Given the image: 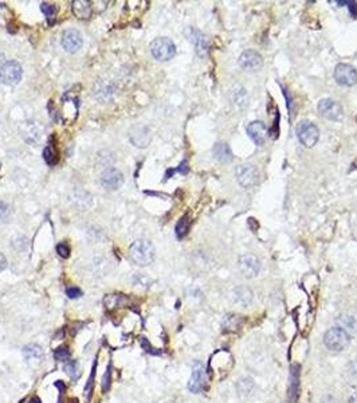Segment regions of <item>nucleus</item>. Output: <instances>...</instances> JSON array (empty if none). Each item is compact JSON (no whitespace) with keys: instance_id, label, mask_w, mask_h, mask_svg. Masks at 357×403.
I'll return each instance as SVG.
<instances>
[{"instance_id":"nucleus-19","label":"nucleus","mask_w":357,"mask_h":403,"mask_svg":"<svg viewBox=\"0 0 357 403\" xmlns=\"http://www.w3.org/2000/svg\"><path fill=\"white\" fill-rule=\"evenodd\" d=\"M88 0H77L73 2V12L80 19H88L91 15V6Z\"/></svg>"},{"instance_id":"nucleus-14","label":"nucleus","mask_w":357,"mask_h":403,"mask_svg":"<svg viewBox=\"0 0 357 403\" xmlns=\"http://www.w3.org/2000/svg\"><path fill=\"white\" fill-rule=\"evenodd\" d=\"M82 43H84V41H82V35H81L77 30H71L70 28V30H66V31L63 32L62 46L67 53L70 54L77 53L78 50L82 47Z\"/></svg>"},{"instance_id":"nucleus-35","label":"nucleus","mask_w":357,"mask_h":403,"mask_svg":"<svg viewBox=\"0 0 357 403\" xmlns=\"http://www.w3.org/2000/svg\"><path fill=\"white\" fill-rule=\"evenodd\" d=\"M141 346H143L144 348H145V351H148V352H151V354H156V352H154L153 350H152V347H151V344L148 343L147 341V339H141Z\"/></svg>"},{"instance_id":"nucleus-30","label":"nucleus","mask_w":357,"mask_h":403,"mask_svg":"<svg viewBox=\"0 0 357 403\" xmlns=\"http://www.w3.org/2000/svg\"><path fill=\"white\" fill-rule=\"evenodd\" d=\"M43 159H45L46 163L50 165H53L54 163H55V160H54V156H53V151H51V148L50 147L45 148V151H43Z\"/></svg>"},{"instance_id":"nucleus-39","label":"nucleus","mask_w":357,"mask_h":403,"mask_svg":"<svg viewBox=\"0 0 357 403\" xmlns=\"http://www.w3.org/2000/svg\"><path fill=\"white\" fill-rule=\"evenodd\" d=\"M353 167H354V168H357V161H356V163H354V164H353Z\"/></svg>"},{"instance_id":"nucleus-29","label":"nucleus","mask_w":357,"mask_h":403,"mask_svg":"<svg viewBox=\"0 0 357 403\" xmlns=\"http://www.w3.org/2000/svg\"><path fill=\"white\" fill-rule=\"evenodd\" d=\"M56 253H58L62 258H69V256H70V247H69L67 243H60V245L56 246Z\"/></svg>"},{"instance_id":"nucleus-36","label":"nucleus","mask_w":357,"mask_h":403,"mask_svg":"<svg viewBox=\"0 0 357 403\" xmlns=\"http://www.w3.org/2000/svg\"><path fill=\"white\" fill-rule=\"evenodd\" d=\"M176 171L182 172V174H184V175H186L187 172H188V164H187V161H183L182 164L179 165V168L176 169Z\"/></svg>"},{"instance_id":"nucleus-15","label":"nucleus","mask_w":357,"mask_h":403,"mask_svg":"<svg viewBox=\"0 0 357 403\" xmlns=\"http://www.w3.org/2000/svg\"><path fill=\"white\" fill-rule=\"evenodd\" d=\"M247 135L258 147H262L263 144L266 143L267 137V128L262 121H252L247 126Z\"/></svg>"},{"instance_id":"nucleus-25","label":"nucleus","mask_w":357,"mask_h":403,"mask_svg":"<svg viewBox=\"0 0 357 403\" xmlns=\"http://www.w3.org/2000/svg\"><path fill=\"white\" fill-rule=\"evenodd\" d=\"M95 368H97V361L93 366V370H91V374L88 379V383L85 386V394H86V398L90 399L91 393H93V386H94V375H95Z\"/></svg>"},{"instance_id":"nucleus-17","label":"nucleus","mask_w":357,"mask_h":403,"mask_svg":"<svg viewBox=\"0 0 357 403\" xmlns=\"http://www.w3.org/2000/svg\"><path fill=\"white\" fill-rule=\"evenodd\" d=\"M23 356L28 364L38 366L43 359V350L38 344H28L23 348Z\"/></svg>"},{"instance_id":"nucleus-4","label":"nucleus","mask_w":357,"mask_h":403,"mask_svg":"<svg viewBox=\"0 0 357 403\" xmlns=\"http://www.w3.org/2000/svg\"><path fill=\"white\" fill-rule=\"evenodd\" d=\"M236 180L245 189H250L256 186L259 182V171L255 165L252 164H242L239 165L236 171Z\"/></svg>"},{"instance_id":"nucleus-21","label":"nucleus","mask_w":357,"mask_h":403,"mask_svg":"<svg viewBox=\"0 0 357 403\" xmlns=\"http://www.w3.org/2000/svg\"><path fill=\"white\" fill-rule=\"evenodd\" d=\"M337 322H339L340 328H343L344 331H347L349 335L357 332V321L353 316L341 315L339 319H337Z\"/></svg>"},{"instance_id":"nucleus-34","label":"nucleus","mask_w":357,"mask_h":403,"mask_svg":"<svg viewBox=\"0 0 357 403\" xmlns=\"http://www.w3.org/2000/svg\"><path fill=\"white\" fill-rule=\"evenodd\" d=\"M7 267V258L4 257L3 253H0V272H3Z\"/></svg>"},{"instance_id":"nucleus-13","label":"nucleus","mask_w":357,"mask_h":403,"mask_svg":"<svg viewBox=\"0 0 357 403\" xmlns=\"http://www.w3.org/2000/svg\"><path fill=\"white\" fill-rule=\"evenodd\" d=\"M123 183L124 176L118 169L110 168L102 172L101 184L104 188L109 189V191H114V189H118L120 187L123 186Z\"/></svg>"},{"instance_id":"nucleus-3","label":"nucleus","mask_w":357,"mask_h":403,"mask_svg":"<svg viewBox=\"0 0 357 403\" xmlns=\"http://www.w3.org/2000/svg\"><path fill=\"white\" fill-rule=\"evenodd\" d=\"M151 53L157 61L165 62L176 55V46L169 38H156L151 43Z\"/></svg>"},{"instance_id":"nucleus-33","label":"nucleus","mask_w":357,"mask_h":403,"mask_svg":"<svg viewBox=\"0 0 357 403\" xmlns=\"http://www.w3.org/2000/svg\"><path fill=\"white\" fill-rule=\"evenodd\" d=\"M347 6H348V8H349V11H350V15H352L353 18H357V4H356V2H347Z\"/></svg>"},{"instance_id":"nucleus-10","label":"nucleus","mask_w":357,"mask_h":403,"mask_svg":"<svg viewBox=\"0 0 357 403\" xmlns=\"http://www.w3.org/2000/svg\"><path fill=\"white\" fill-rule=\"evenodd\" d=\"M239 65L243 70L255 73V71L261 70V67L263 66L262 55L254 50H246L239 56Z\"/></svg>"},{"instance_id":"nucleus-38","label":"nucleus","mask_w":357,"mask_h":403,"mask_svg":"<svg viewBox=\"0 0 357 403\" xmlns=\"http://www.w3.org/2000/svg\"><path fill=\"white\" fill-rule=\"evenodd\" d=\"M30 403H42V402H41V399H39L38 396H34V398H31Z\"/></svg>"},{"instance_id":"nucleus-2","label":"nucleus","mask_w":357,"mask_h":403,"mask_svg":"<svg viewBox=\"0 0 357 403\" xmlns=\"http://www.w3.org/2000/svg\"><path fill=\"white\" fill-rule=\"evenodd\" d=\"M324 343L328 347V350L340 352V351H344L349 346L350 335L347 331H344L343 328L334 327V328H330V330L326 331L325 336H324Z\"/></svg>"},{"instance_id":"nucleus-22","label":"nucleus","mask_w":357,"mask_h":403,"mask_svg":"<svg viewBox=\"0 0 357 403\" xmlns=\"http://www.w3.org/2000/svg\"><path fill=\"white\" fill-rule=\"evenodd\" d=\"M189 226H191V221H189V217L188 215H184V217L180 218V221L177 222V224H176V235H177L179 239L184 238L187 235V233H188L189 230Z\"/></svg>"},{"instance_id":"nucleus-40","label":"nucleus","mask_w":357,"mask_h":403,"mask_svg":"<svg viewBox=\"0 0 357 403\" xmlns=\"http://www.w3.org/2000/svg\"><path fill=\"white\" fill-rule=\"evenodd\" d=\"M0 169H2V163H0Z\"/></svg>"},{"instance_id":"nucleus-7","label":"nucleus","mask_w":357,"mask_h":403,"mask_svg":"<svg viewBox=\"0 0 357 403\" xmlns=\"http://www.w3.org/2000/svg\"><path fill=\"white\" fill-rule=\"evenodd\" d=\"M207 382H208V375H207L206 367L203 363L195 361L192 366V374L188 383V390L191 393L197 394L206 389Z\"/></svg>"},{"instance_id":"nucleus-28","label":"nucleus","mask_w":357,"mask_h":403,"mask_svg":"<svg viewBox=\"0 0 357 403\" xmlns=\"http://www.w3.org/2000/svg\"><path fill=\"white\" fill-rule=\"evenodd\" d=\"M41 10H42V12L47 16V18H53L54 15L56 14V7L54 6V4L42 3L41 4Z\"/></svg>"},{"instance_id":"nucleus-23","label":"nucleus","mask_w":357,"mask_h":403,"mask_svg":"<svg viewBox=\"0 0 357 403\" xmlns=\"http://www.w3.org/2000/svg\"><path fill=\"white\" fill-rule=\"evenodd\" d=\"M241 324H242L241 316H239V317L238 316H227L223 324L224 332H235V331L239 330Z\"/></svg>"},{"instance_id":"nucleus-31","label":"nucleus","mask_w":357,"mask_h":403,"mask_svg":"<svg viewBox=\"0 0 357 403\" xmlns=\"http://www.w3.org/2000/svg\"><path fill=\"white\" fill-rule=\"evenodd\" d=\"M10 215V206L4 202H0V221H3Z\"/></svg>"},{"instance_id":"nucleus-32","label":"nucleus","mask_w":357,"mask_h":403,"mask_svg":"<svg viewBox=\"0 0 357 403\" xmlns=\"http://www.w3.org/2000/svg\"><path fill=\"white\" fill-rule=\"evenodd\" d=\"M66 295L69 296L70 298H78L82 296V291H81L80 287H77V286L69 287V289L66 291Z\"/></svg>"},{"instance_id":"nucleus-9","label":"nucleus","mask_w":357,"mask_h":403,"mask_svg":"<svg viewBox=\"0 0 357 403\" xmlns=\"http://www.w3.org/2000/svg\"><path fill=\"white\" fill-rule=\"evenodd\" d=\"M319 112L322 117L330 120V121H340L343 119V106L340 102L332 99H324L319 104Z\"/></svg>"},{"instance_id":"nucleus-18","label":"nucleus","mask_w":357,"mask_h":403,"mask_svg":"<svg viewBox=\"0 0 357 403\" xmlns=\"http://www.w3.org/2000/svg\"><path fill=\"white\" fill-rule=\"evenodd\" d=\"M212 153H214V158L216 159L217 161H221L223 164H227V163H231L234 156H232V152L230 149L227 144L221 141V143L215 144L214 149H212Z\"/></svg>"},{"instance_id":"nucleus-6","label":"nucleus","mask_w":357,"mask_h":403,"mask_svg":"<svg viewBox=\"0 0 357 403\" xmlns=\"http://www.w3.org/2000/svg\"><path fill=\"white\" fill-rule=\"evenodd\" d=\"M23 75V70H22L21 63L16 61H8L0 67V81L4 85L8 86H15L19 84V81L22 80Z\"/></svg>"},{"instance_id":"nucleus-11","label":"nucleus","mask_w":357,"mask_h":403,"mask_svg":"<svg viewBox=\"0 0 357 403\" xmlns=\"http://www.w3.org/2000/svg\"><path fill=\"white\" fill-rule=\"evenodd\" d=\"M187 36H188L189 42L192 43L195 46V50H196L197 55L200 58H204L208 53V47H210V43H208V38L204 35L203 32L196 30V28L189 27L188 30L186 31Z\"/></svg>"},{"instance_id":"nucleus-24","label":"nucleus","mask_w":357,"mask_h":403,"mask_svg":"<svg viewBox=\"0 0 357 403\" xmlns=\"http://www.w3.org/2000/svg\"><path fill=\"white\" fill-rule=\"evenodd\" d=\"M63 370H65V372H66L67 375L71 376V378H78V363L77 361L74 360H67L63 363Z\"/></svg>"},{"instance_id":"nucleus-8","label":"nucleus","mask_w":357,"mask_h":403,"mask_svg":"<svg viewBox=\"0 0 357 403\" xmlns=\"http://www.w3.org/2000/svg\"><path fill=\"white\" fill-rule=\"evenodd\" d=\"M334 80L343 86H353L357 84V70L349 63H339L334 69Z\"/></svg>"},{"instance_id":"nucleus-27","label":"nucleus","mask_w":357,"mask_h":403,"mask_svg":"<svg viewBox=\"0 0 357 403\" xmlns=\"http://www.w3.org/2000/svg\"><path fill=\"white\" fill-rule=\"evenodd\" d=\"M110 383H112V364H109L105 375L102 378V390H104V393H106L110 389Z\"/></svg>"},{"instance_id":"nucleus-20","label":"nucleus","mask_w":357,"mask_h":403,"mask_svg":"<svg viewBox=\"0 0 357 403\" xmlns=\"http://www.w3.org/2000/svg\"><path fill=\"white\" fill-rule=\"evenodd\" d=\"M137 136V140L133 141V144L136 145V147H140V148H144L147 147L148 143L151 141V132H149V129L148 128H134L132 132H130V137H136Z\"/></svg>"},{"instance_id":"nucleus-26","label":"nucleus","mask_w":357,"mask_h":403,"mask_svg":"<svg viewBox=\"0 0 357 403\" xmlns=\"http://www.w3.org/2000/svg\"><path fill=\"white\" fill-rule=\"evenodd\" d=\"M54 356H55L56 360L63 361V363H65V361H67V360H69V359H70V356H71L70 350H69V348H67V347L56 348L55 352H54Z\"/></svg>"},{"instance_id":"nucleus-1","label":"nucleus","mask_w":357,"mask_h":403,"mask_svg":"<svg viewBox=\"0 0 357 403\" xmlns=\"http://www.w3.org/2000/svg\"><path fill=\"white\" fill-rule=\"evenodd\" d=\"M154 246L149 239H137L129 249L130 260L138 266H148L154 261Z\"/></svg>"},{"instance_id":"nucleus-16","label":"nucleus","mask_w":357,"mask_h":403,"mask_svg":"<svg viewBox=\"0 0 357 403\" xmlns=\"http://www.w3.org/2000/svg\"><path fill=\"white\" fill-rule=\"evenodd\" d=\"M300 385H301V383H300V366H291L289 394H287L289 403H297L298 398H300Z\"/></svg>"},{"instance_id":"nucleus-12","label":"nucleus","mask_w":357,"mask_h":403,"mask_svg":"<svg viewBox=\"0 0 357 403\" xmlns=\"http://www.w3.org/2000/svg\"><path fill=\"white\" fill-rule=\"evenodd\" d=\"M239 269L242 273L245 274V277L252 278L256 277L258 273L261 272V261L252 254H243L239 257Z\"/></svg>"},{"instance_id":"nucleus-5","label":"nucleus","mask_w":357,"mask_h":403,"mask_svg":"<svg viewBox=\"0 0 357 403\" xmlns=\"http://www.w3.org/2000/svg\"><path fill=\"white\" fill-rule=\"evenodd\" d=\"M297 137L305 147L312 148L319 141L320 130L317 125H314L310 121H301L297 125Z\"/></svg>"},{"instance_id":"nucleus-37","label":"nucleus","mask_w":357,"mask_h":403,"mask_svg":"<svg viewBox=\"0 0 357 403\" xmlns=\"http://www.w3.org/2000/svg\"><path fill=\"white\" fill-rule=\"evenodd\" d=\"M350 403H357V390L350 396Z\"/></svg>"}]
</instances>
